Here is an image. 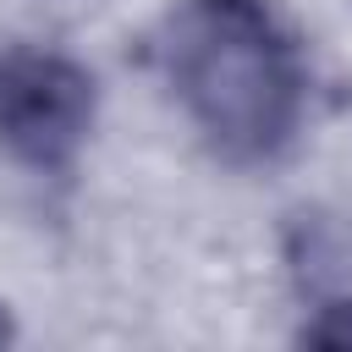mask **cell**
I'll use <instances>...</instances> for the list:
<instances>
[{
  "label": "cell",
  "instance_id": "7a4b0ae2",
  "mask_svg": "<svg viewBox=\"0 0 352 352\" xmlns=\"http://www.w3.org/2000/svg\"><path fill=\"white\" fill-rule=\"evenodd\" d=\"M94 116V82L60 55L0 60V132L33 165H60L82 143Z\"/></svg>",
  "mask_w": 352,
  "mask_h": 352
},
{
  "label": "cell",
  "instance_id": "6da1fadb",
  "mask_svg": "<svg viewBox=\"0 0 352 352\" xmlns=\"http://www.w3.org/2000/svg\"><path fill=\"white\" fill-rule=\"evenodd\" d=\"M165 66L214 148L258 160L292 138L302 77L258 0H187L165 33Z\"/></svg>",
  "mask_w": 352,
  "mask_h": 352
},
{
  "label": "cell",
  "instance_id": "3957f363",
  "mask_svg": "<svg viewBox=\"0 0 352 352\" xmlns=\"http://www.w3.org/2000/svg\"><path fill=\"white\" fill-rule=\"evenodd\" d=\"M292 258H297L302 292L319 302V319L308 324V341L352 346V226L302 220Z\"/></svg>",
  "mask_w": 352,
  "mask_h": 352
}]
</instances>
